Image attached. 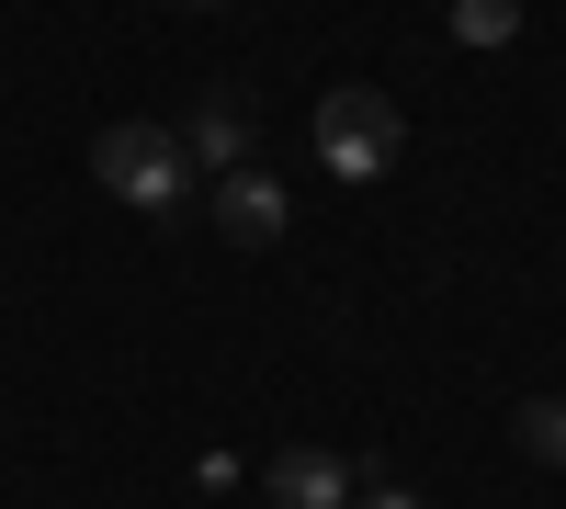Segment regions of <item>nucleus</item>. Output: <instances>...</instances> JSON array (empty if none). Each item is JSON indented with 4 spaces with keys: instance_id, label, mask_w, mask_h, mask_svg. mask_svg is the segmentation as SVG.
I'll list each match as a JSON object with an SVG mask.
<instances>
[{
    "instance_id": "nucleus-6",
    "label": "nucleus",
    "mask_w": 566,
    "mask_h": 509,
    "mask_svg": "<svg viewBox=\"0 0 566 509\" xmlns=\"http://www.w3.org/2000/svg\"><path fill=\"white\" fill-rule=\"evenodd\" d=\"M522 34V0H453V45H510Z\"/></svg>"
},
{
    "instance_id": "nucleus-2",
    "label": "nucleus",
    "mask_w": 566,
    "mask_h": 509,
    "mask_svg": "<svg viewBox=\"0 0 566 509\" xmlns=\"http://www.w3.org/2000/svg\"><path fill=\"white\" fill-rule=\"evenodd\" d=\"M91 181H103L114 204H136V215H170V204H181V181H193V159H181V136H170V125L125 114V125L91 136Z\"/></svg>"
},
{
    "instance_id": "nucleus-4",
    "label": "nucleus",
    "mask_w": 566,
    "mask_h": 509,
    "mask_svg": "<svg viewBox=\"0 0 566 509\" xmlns=\"http://www.w3.org/2000/svg\"><path fill=\"white\" fill-rule=\"evenodd\" d=\"M205 215H216V238H227V250H272L283 226H295V193H283V181L250 159V170H216Z\"/></svg>"
},
{
    "instance_id": "nucleus-1",
    "label": "nucleus",
    "mask_w": 566,
    "mask_h": 509,
    "mask_svg": "<svg viewBox=\"0 0 566 509\" xmlns=\"http://www.w3.org/2000/svg\"><path fill=\"white\" fill-rule=\"evenodd\" d=\"M306 136H317V170H340L352 193H363V181H386V170L408 159V114H397L374 79H340V91H317Z\"/></svg>"
},
{
    "instance_id": "nucleus-3",
    "label": "nucleus",
    "mask_w": 566,
    "mask_h": 509,
    "mask_svg": "<svg viewBox=\"0 0 566 509\" xmlns=\"http://www.w3.org/2000/svg\"><path fill=\"white\" fill-rule=\"evenodd\" d=\"M261 498L272 509H352L363 498V465H352L340 442H283L272 465H261Z\"/></svg>"
},
{
    "instance_id": "nucleus-8",
    "label": "nucleus",
    "mask_w": 566,
    "mask_h": 509,
    "mask_svg": "<svg viewBox=\"0 0 566 509\" xmlns=\"http://www.w3.org/2000/svg\"><path fill=\"white\" fill-rule=\"evenodd\" d=\"M352 509H431V498H408V487H363Z\"/></svg>"
},
{
    "instance_id": "nucleus-7",
    "label": "nucleus",
    "mask_w": 566,
    "mask_h": 509,
    "mask_svg": "<svg viewBox=\"0 0 566 509\" xmlns=\"http://www.w3.org/2000/svg\"><path fill=\"white\" fill-rule=\"evenodd\" d=\"M510 431H522V453H533V465H566V396H533Z\"/></svg>"
},
{
    "instance_id": "nucleus-5",
    "label": "nucleus",
    "mask_w": 566,
    "mask_h": 509,
    "mask_svg": "<svg viewBox=\"0 0 566 509\" xmlns=\"http://www.w3.org/2000/svg\"><path fill=\"white\" fill-rule=\"evenodd\" d=\"M170 136H181V159H193V170H250V103H239V91H205Z\"/></svg>"
},
{
    "instance_id": "nucleus-9",
    "label": "nucleus",
    "mask_w": 566,
    "mask_h": 509,
    "mask_svg": "<svg viewBox=\"0 0 566 509\" xmlns=\"http://www.w3.org/2000/svg\"><path fill=\"white\" fill-rule=\"evenodd\" d=\"M193 12H216V0H193Z\"/></svg>"
}]
</instances>
